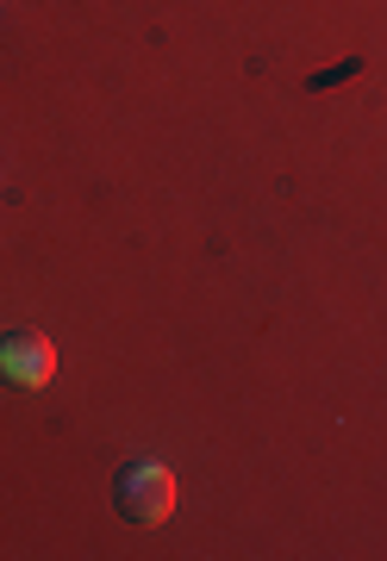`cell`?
<instances>
[{"label":"cell","instance_id":"6da1fadb","mask_svg":"<svg viewBox=\"0 0 387 561\" xmlns=\"http://www.w3.org/2000/svg\"><path fill=\"white\" fill-rule=\"evenodd\" d=\"M113 500H119V518L132 524H163L175 512V474H169V461L157 456H132L119 468V481H113Z\"/></svg>","mask_w":387,"mask_h":561},{"label":"cell","instance_id":"7a4b0ae2","mask_svg":"<svg viewBox=\"0 0 387 561\" xmlns=\"http://www.w3.org/2000/svg\"><path fill=\"white\" fill-rule=\"evenodd\" d=\"M0 375L13 387H50L57 375V343L44 331H7L0 337Z\"/></svg>","mask_w":387,"mask_h":561}]
</instances>
